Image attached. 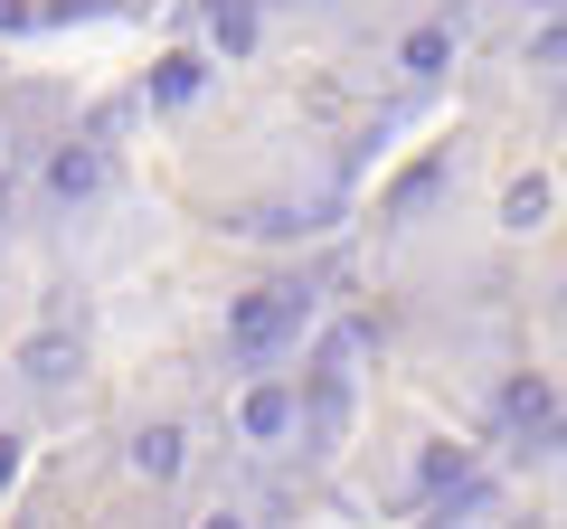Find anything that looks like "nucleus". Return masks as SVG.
<instances>
[{"label":"nucleus","instance_id":"nucleus-3","mask_svg":"<svg viewBox=\"0 0 567 529\" xmlns=\"http://www.w3.org/2000/svg\"><path fill=\"white\" fill-rule=\"evenodd\" d=\"M104 180V152H58V162H48V189H58V199H85V189H95Z\"/></svg>","mask_w":567,"mask_h":529},{"label":"nucleus","instance_id":"nucleus-2","mask_svg":"<svg viewBox=\"0 0 567 529\" xmlns=\"http://www.w3.org/2000/svg\"><path fill=\"white\" fill-rule=\"evenodd\" d=\"M502 416L529 435V445H548V426H558V397H548V378H511V387H502Z\"/></svg>","mask_w":567,"mask_h":529},{"label":"nucleus","instance_id":"nucleus-5","mask_svg":"<svg viewBox=\"0 0 567 529\" xmlns=\"http://www.w3.org/2000/svg\"><path fill=\"white\" fill-rule=\"evenodd\" d=\"M208 20H218V48H227V58L256 48V10H246V0H208Z\"/></svg>","mask_w":567,"mask_h":529},{"label":"nucleus","instance_id":"nucleus-11","mask_svg":"<svg viewBox=\"0 0 567 529\" xmlns=\"http://www.w3.org/2000/svg\"><path fill=\"white\" fill-rule=\"evenodd\" d=\"M20 483V445H10V435H0V491Z\"/></svg>","mask_w":567,"mask_h":529},{"label":"nucleus","instance_id":"nucleus-8","mask_svg":"<svg viewBox=\"0 0 567 529\" xmlns=\"http://www.w3.org/2000/svg\"><path fill=\"white\" fill-rule=\"evenodd\" d=\"M66 360H76V341H66V331H39V341L20 350V369H29V378H66Z\"/></svg>","mask_w":567,"mask_h":529},{"label":"nucleus","instance_id":"nucleus-1","mask_svg":"<svg viewBox=\"0 0 567 529\" xmlns=\"http://www.w3.org/2000/svg\"><path fill=\"white\" fill-rule=\"evenodd\" d=\"M303 322H312V293H303V284H265V293H237V312H227V341H237L246 360H265V350H284Z\"/></svg>","mask_w":567,"mask_h":529},{"label":"nucleus","instance_id":"nucleus-4","mask_svg":"<svg viewBox=\"0 0 567 529\" xmlns=\"http://www.w3.org/2000/svg\"><path fill=\"white\" fill-rule=\"evenodd\" d=\"M284 426H293V397H284V387H256V397H246V435H256V445H275Z\"/></svg>","mask_w":567,"mask_h":529},{"label":"nucleus","instance_id":"nucleus-7","mask_svg":"<svg viewBox=\"0 0 567 529\" xmlns=\"http://www.w3.org/2000/svg\"><path fill=\"white\" fill-rule=\"evenodd\" d=\"M133 464L152 473V483H171V473H181V435H171V426H152V435H133Z\"/></svg>","mask_w":567,"mask_h":529},{"label":"nucleus","instance_id":"nucleus-9","mask_svg":"<svg viewBox=\"0 0 567 529\" xmlns=\"http://www.w3.org/2000/svg\"><path fill=\"white\" fill-rule=\"evenodd\" d=\"M152 95H162V104L199 95V58H162V76H152Z\"/></svg>","mask_w":567,"mask_h":529},{"label":"nucleus","instance_id":"nucleus-10","mask_svg":"<svg viewBox=\"0 0 567 529\" xmlns=\"http://www.w3.org/2000/svg\"><path fill=\"white\" fill-rule=\"evenodd\" d=\"M502 218H511V227H539V218H548V180H520V189L502 199Z\"/></svg>","mask_w":567,"mask_h":529},{"label":"nucleus","instance_id":"nucleus-6","mask_svg":"<svg viewBox=\"0 0 567 529\" xmlns=\"http://www.w3.org/2000/svg\"><path fill=\"white\" fill-rule=\"evenodd\" d=\"M445 58H454V29H416V39L398 48V66H406V76H435Z\"/></svg>","mask_w":567,"mask_h":529}]
</instances>
